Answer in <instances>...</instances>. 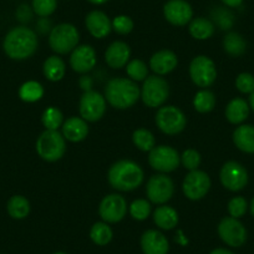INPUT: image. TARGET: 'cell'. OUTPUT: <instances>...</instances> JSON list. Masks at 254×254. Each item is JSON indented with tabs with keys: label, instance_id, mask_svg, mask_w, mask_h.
<instances>
[{
	"label": "cell",
	"instance_id": "obj_1",
	"mask_svg": "<svg viewBox=\"0 0 254 254\" xmlns=\"http://www.w3.org/2000/svg\"><path fill=\"white\" fill-rule=\"evenodd\" d=\"M38 35L25 25L10 29L3 41V49L6 56L13 60H26L38 50Z\"/></svg>",
	"mask_w": 254,
	"mask_h": 254
},
{
	"label": "cell",
	"instance_id": "obj_2",
	"mask_svg": "<svg viewBox=\"0 0 254 254\" xmlns=\"http://www.w3.org/2000/svg\"><path fill=\"white\" fill-rule=\"evenodd\" d=\"M145 173L140 165L131 160H120L110 167L107 180L112 188L121 192H130L140 187Z\"/></svg>",
	"mask_w": 254,
	"mask_h": 254
},
{
	"label": "cell",
	"instance_id": "obj_3",
	"mask_svg": "<svg viewBox=\"0 0 254 254\" xmlns=\"http://www.w3.org/2000/svg\"><path fill=\"white\" fill-rule=\"evenodd\" d=\"M140 97V87L135 81L126 77H114L105 87V99L115 109H130Z\"/></svg>",
	"mask_w": 254,
	"mask_h": 254
},
{
	"label": "cell",
	"instance_id": "obj_4",
	"mask_svg": "<svg viewBox=\"0 0 254 254\" xmlns=\"http://www.w3.org/2000/svg\"><path fill=\"white\" fill-rule=\"evenodd\" d=\"M36 152L48 162H55L66 152V140L58 130H45L36 141Z\"/></svg>",
	"mask_w": 254,
	"mask_h": 254
},
{
	"label": "cell",
	"instance_id": "obj_5",
	"mask_svg": "<svg viewBox=\"0 0 254 254\" xmlns=\"http://www.w3.org/2000/svg\"><path fill=\"white\" fill-rule=\"evenodd\" d=\"M80 40L76 26L69 23H61L54 26L49 34V45L56 54L65 55L74 50Z\"/></svg>",
	"mask_w": 254,
	"mask_h": 254
},
{
	"label": "cell",
	"instance_id": "obj_6",
	"mask_svg": "<svg viewBox=\"0 0 254 254\" xmlns=\"http://www.w3.org/2000/svg\"><path fill=\"white\" fill-rule=\"evenodd\" d=\"M170 86L160 75L148 76L141 87V99L147 107H161L168 99Z\"/></svg>",
	"mask_w": 254,
	"mask_h": 254
},
{
	"label": "cell",
	"instance_id": "obj_7",
	"mask_svg": "<svg viewBox=\"0 0 254 254\" xmlns=\"http://www.w3.org/2000/svg\"><path fill=\"white\" fill-rule=\"evenodd\" d=\"M187 119L181 109L176 106H162L156 114V125L166 135H177L185 130Z\"/></svg>",
	"mask_w": 254,
	"mask_h": 254
},
{
	"label": "cell",
	"instance_id": "obj_8",
	"mask_svg": "<svg viewBox=\"0 0 254 254\" xmlns=\"http://www.w3.org/2000/svg\"><path fill=\"white\" fill-rule=\"evenodd\" d=\"M190 76L198 87H209L217 79L216 64L208 56H196L190 64Z\"/></svg>",
	"mask_w": 254,
	"mask_h": 254
},
{
	"label": "cell",
	"instance_id": "obj_9",
	"mask_svg": "<svg viewBox=\"0 0 254 254\" xmlns=\"http://www.w3.org/2000/svg\"><path fill=\"white\" fill-rule=\"evenodd\" d=\"M148 163L153 170L161 173H170L177 170L181 163V156L171 146H155L148 155Z\"/></svg>",
	"mask_w": 254,
	"mask_h": 254
},
{
	"label": "cell",
	"instance_id": "obj_10",
	"mask_svg": "<svg viewBox=\"0 0 254 254\" xmlns=\"http://www.w3.org/2000/svg\"><path fill=\"white\" fill-rule=\"evenodd\" d=\"M80 116L89 122H96L104 117L106 112V99L100 92L89 90L85 91L79 104Z\"/></svg>",
	"mask_w": 254,
	"mask_h": 254
},
{
	"label": "cell",
	"instance_id": "obj_11",
	"mask_svg": "<svg viewBox=\"0 0 254 254\" xmlns=\"http://www.w3.org/2000/svg\"><path fill=\"white\" fill-rule=\"evenodd\" d=\"M175 193V183L165 173L155 175L148 180L146 186V194L152 203L165 204Z\"/></svg>",
	"mask_w": 254,
	"mask_h": 254
},
{
	"label": "cell",
	"instance_id": "obj_12",
	"mask_svg": "<svg viewBox=\"0 0 254 254\" xmlns=\"http://www.w3.org/2000/svg\"><path fill=\"white\" fill-rule=\"evenodd\" d=\"M211 178L201 170L190 171L183 180L182 190L185 196L190 201H199L211 190Z\"/></svg>",
	"mask_w": 254,
	"mask_h": 254
},
{
	"label": "cell",
	"instance_id": "obj_13",
	"mask_svg": "<svg viewBox=\"0 0 254 254\" xmlns=\"http://www.w3.org/2000/svg\"><path fill=\"white\" fill-rule=\"evenodd\" d=\"M217 231H218L219 238L227 246L233 247V248L242 247L247 241V229L238 218H233L231 216L224 217L219 222Z\"/></svg>",
	"mask_w": 254,
	"mask_h": 254
},
{
	"label": "cell",
	"instance_id": "obj_14",
	"mask_svg": "<svg viewBox=\"0 0 254 254\" xmlns=\"http://www.w3.org/2000/svg\"><path fill=\"white\" fill-rule=\"evenodd\" d=\"M219 180L224 188L232 192H238L248 183V172L239 162L228 161L221 168Z\"/></svg>",
	"mask_w": 254,
	"mask_h": 254
},
{
	"label": "cell",
	"instance_id": "obj_15",
	"mask_svg": "<svg viewBox=\"0 0 254 254\" xmlns=\"http://www.w3.org/2000/svg\"><path fill=\"white\" fill-rule=\"evenodd\" d=\"M127 213V202L121 194L112 193L104 197L99 207V214L106 223H117Z\"/></svg>",
	"mask_w": 254,
	"mask_h": 254
},
{
	"label": "cell",
	"instance_id": "obj_16",
	"mask_svg": "<svg viewBox=\"0 0 254 254\" xmlns=\"http://www.w3.org/2000/svg\"><path fill=\"white\" fill-rule=\"evenodd\" d=\"M163 16L175 26H185L193 19V9L186 0H168L163 5Z\"/></svg>",
	"mask_w": 254,
	"mask_h": 254
},
{
	"label": "cell",
	"instance_id": "obj_17",
	"mask_svg": "<svg viewBox=\"0 0 254 254\" xmlns=\"http://www.w3.org/2000/svg\"><path fill=\"white\" fill-rule=\"evenodd\" d=\"M96 51L91 45H77L70 55V66L75 72L85 74L96 66Z\"/></svg>",
	"mask_w": 254,
	"mask_h": 254
},
{
	"label": "cell",
	"instance_id": "obj_18",
	"mask_svg": "<svg viewBox=\"0 0 254 254\" xmlns=\"http://www.w3.org/2000/svg\"><path fill=\"white\" fill-rule=\"evenodd\" d=\"M141 248L143 254H167L170 243L163 233L156 229H148L141 237Z\"/></svg>",
	"mask_w": 254,
	"mask_h": 254
},
{
	"label": "cell",
	"instance_id": "obj_19",
	"mask_svg": "<svg viewBox=\"0 0 254 254\" xmlns=\"http://www.w3.org/2000/svg\"><path fill=\"white\" fill-rule=\"evenodd\" d=\"M85 25L89 33L96 39H104L111 33L112 21L101 10H92L85 18Z\"/></svg>",
	"mask_w": 254,
	"mask_h": 254
},
{
	"label": "cell",
	"instance_id": "obj_20",
	"mask_svg": "<svg viewBox=\"0 0 254 254\" xmlns=\"http://www.w3.org/2000/svg\"><path fill=\"white\" fill-rule=\"evenodd\" d=\"M178 59L173 51L163 49V50L157 51L153 54L150 59V67L156 75H163L170 74L171 71L177 67Z\"/></svg>",
	"mask_w": 254,
	"mask_h": 254
},
{
	"label": "cell",
	"instance_id": "obj_21",
	"mask_svg": "<svg viewBox=\"0 0 254 254\" xmlns=\"http://www.w3.org/2000/svg\"><path fill=\"white\" fill-rule=\"evenodd\" d=\"M131 49L124 41H114L105 53V61L111 69H121L128 64Z\"/></svg>",
	"mask_w": 254,
	"mask_h": 254
},
{
	"label": "cell",
	"instance_id": "obj_22",
	"mask_svg": "<svg viewBox=\"0 0 254 254\" xmlns=\"http://www.w3.org/2000/svg\"><path fill=\"white\" fill-rule=\"evenodd\" d=\"M63 136L70 142H80L89 135V126L82 117L72 116L63 124Z\"/></svg>",
	"mask_w": 254,
	"mask_h": 254
},
{
	"label": "cell",
	"instance_id": "obj_23",
	"mask_svg": "<svg viewBox=\"0 0 254 254\" xmlns=\"http://www.w3.org/2000/svg\"><path fill=\"white\" fill-rule=\"evenodd\" d=\"M233 142L237 148L246 153H254V126L241 125L233 132Z\"/></svg>",
	"mask_w": 254,
	"mask_h": 254
},
{
	"label": "cell",
	"instance_id": "obj_24",
	"mask_svg": "<svg viewBox=\"0 0 254 254\" xmlns=\"http://www.w3.org/2000/svg\"><path fill=\"white\" fill-rule=\"evenodd\" d=\"M153 222L158 228L163 231H171L178 224V213L175 208L161 204L153 212Z\"/></svg>",
	"mask_w": 254,
	"mask_h": 254
},
{
	"label": "cell",
	"instance_id": "obj_25",
	"mask_svg": "<svg viewBox=\"0 0 254 254\" xmlns=\"http://www.w3.org/2000/svg\"><path fill=\"white\" fill-rule=\"evenodd\" d=\"M249 104H247L246 100L241 97L231 100L226 107V117L231 124L239 125L246 121L249 116Z\"/></svg>",
	"mask_w": 254,
	"mask_h": 254
},
{
	"label": "cell",
	"instance_id": "obj_26",
	"mask_svg": "<svg viewBox=\"0 0 254 254\" xmlns=\"http://www.w3.org/2000/svg\"><path fill=\"white\" fill-rule=\"evenodd\" d=\"M188 30H190L192 38H194L196 40H207L213 36L216 26L209 19L199 16V18H194L190 20Z\"/></svg>",
	"mask_w": 254,
	"mask_h": 254
},
{
	"label": "cell",
	"instance_id": "obj_27",
	"mask_svg": "<svg viewBox=\"0 0 254 254\" xmlns=\"http://www.w3.org/2000/svg\"><path fill=\"white\" fill-rule=\"evenodd\" d=\"M44 75L49 81H60L66 72V65L59 56H50L45 60L43 66Z\"/></svg>",
	"mask_w": 254,
	"mask_h": 254
},
{
	"label": "cell",
	"instance_id": "obj_28",
	"mask_svg": "<svg viewBox=\"0 0 254 254\" xmlns=\"http://www.w3.org/2000/svg\"><path fill=\"white\" fill-rule=\"evenodd\" d=\"M8 214L14 219H24L30 213V202L21 194H15L10 197L6 203Z\"/></svg>",
	"mask_w": 254,
	"mask_h": 254
},
{
	"label": "cell",
	"instance_id": "obj_29",
	"mask_svg": "<svg viewBox=\"0 0 254 254\" xmlns=\"http://www.w3.org/2000/svg\"><path fill=\"white\" fill-rule=\"evenodd\" d=\"M223 48L228 55L237 58V56L243 55L244 51L247 50V43L241 34L231 31L224 36Z\"/></svg>",
	"mask_w": 254,
	"mask_h": 254
},
{
	"label": "cell",
	"instance_id": "obj_30",
	"mask_svg": "<svg viewBox=\"0 0 254 254\" xmlns=\"http://www.w3.org/2000/svg\"><path fill=\"white\" fill-rule=\"evenodd\" d=\"M19 97L24 102L33 104L39 101L44 96V87L38 81H26L19 89Z\"/></svg>",
	"mask_w": 254,
	"mask_h": 254
},
{
	"label": "cell",
	"instance_id": "obj_31",
	"mask_svg": "<svg viewBox=\"0 0 254 254\" xmlns=\"http://www.w3.org/2000/svg\"><path fill=\"white\" fill-rule=\"evenodd\" d=\"M114 233L111 227L106 222H97L90 229V238L97 246H106L111 242Z\"/></svg>",
	"mask_w": 254,
	"mask_h": 254
},
{
	"label": "cell",
	"instance_id": "obj_32",
	"mask_svg": "<svg viewBox=\"0 0 254 254\" xmlns=\"http://www.w3.org/2000/svg\"><path fill=\"white\" fill-rule=\"evenodd\" d=\"M193 106L196 111L201 112V114H208L216 106V96L209 90H201L194 95Z\"/></svg>",
	"mask_w": 254,
	"mask_h": 254
},
{
	"label": "cell",
	"instance_id": "obj_33",
	"mask_svg": "<svg viewBox=\"0 0 254 254\" xmlns=\"http://www.w3.org/2000/svg\"><path fill=\"white\" fill-rule=\"evenodd\" d=\"M132 141L138 150L143 151V152H150L156 146L155 136H153V133L151 131L146 130V128H138V130H136L132 135Z\"/></svg>",
	"mask_w": 254,
	"mask_h": 254
},
{
	"label": "cell",
	"instance_id": "obj_34",
	"mask_svg": "<svg viewBox=\"0 0 254 254\" xmlns=\"http://www.w3.org/2000/svg\"><path fill=\"white\" fill-rule=\"evenodd\" d=\"M41 122L46 130H58L59 127L63 126L64 116L63 112L55 106H50L43 112Z\"/></svg>",
	"mask_w": 254,
	"mask_h": 254
},
{
	"label": "cell",
	"instance_id": "obj_35",
	"mask_svg": "<svg viewBox=\"0 0 254 254\" xmlns=\"http://www.w3.org/2000/svg\"><path fill=\"white\" fill-rule=\"evenodd\" d=\"M126 72L132 81H145L148 77V69L147 65L143 63L142 60H135L128 61L126 65Z\"/></svg>",
	"mask_w": 254,
	"mask_h": 254
},
{
	"label": "cell",
	"instance_id": "obj_36",
	"mask_svg": "<svg viewBox=\"0 0 254 254\" xmlns=\"http://www.w3.org/2000/svg\"><path fill=\"white\" fill-rule=\"evenodd\" d=\"M131 217L136 221H145L151 214V203L147 199H136L128 207Z\"/></svg>",
	"mask_w": 254,
	"mask_h": 254
},
{
	"label": "cell",
	"instance_id": "obj_37",
	"mask_svg": "<svg viewBox=\"0 0 254 254\" xmlns=\"http://www.w3.org/2000/svg\"><path fill=\"white\" fill-rule=\"evenodd\" d=\"M33 11L40 18H48L58 8V0H33Z\"/></svg>",
	"mask_w": 254,
	"mask_h": 254
},
{
	"label": "cell",
	"instance_id": "obj_38",
	"mask_svg": "<svg viewBox=\"0 0 254 254\" xmlns=\"http://www.w3.org/2000/svg\"><path fill=\"white\" fill-rule=\"evenodd\" d=\"M181 163L188 171L198 170L199 165H201V155H199L198 151L193 150V148H188L181 156Z\"/></svg>",
	"mask_w": 254,
	"mask_h": 254
},
{
	"label": "cell",
	"instance_id": "obj_39",
	"mask_svg": "<svg viewBox=\"0 0 254 254\" xmlns=\"http://www.w3.org/2000/svg\"><path fill=\"white\" fill-rule=\"evenodd\" d=\"M248 209V202L244 197H233L228 202V213L233 218H241L247 213Z\"/></svg>",
	"mask_w": 254,
	"mask_h": 254
},
{
	"label": "cell",
	"instance_id": "obj_40",
	"mask_svg": "<svg viewBox=\"0 0 254 254\" xmlns=\"http://www.w3.org/2000/svg\"><path fill=\"white\" fill-rule=\"evenodd\" d=\"M112 30L120 35H127L133 30V21L130 16L117 15L112 20Z\"/></svg>",
	"mask_w": 254,
	"mask_h": 254
},
{
	"label": "cell",
	"instance_id": "obj_41",
	"mask_svg": "<svg viewBox=\"0 0 254 254\" xmlns=\"http://www.w3.org/2000/svg\"><path fill=\"white\" fill-rule=\"evenodd\" d=\"M236 87L242 94H249L254 91V76L248 72H242L236 79Z\"/></svg>",
	"mask_w": 254,
	"mask_h": 254
},
{
	"label": "cell",
	"instance_id": "obj_42",
	"mask_svg": "<svg viewBox=\"0 0 254 254\" xmlns=\"http://www.w3.org/2000/svg\"><path fill=\"white\" fill-rule=\"evenodd\" d=\"M214 19H216L217 24L221 26V29H224V30L233 25V15L224 9H218L217 14L214 15Z\"/></svg>",
	"mask_w": 254,
	"mask_h": 254
},
{
	"label": "cell",
	"instance_id": "obj_43",
	"mask_svg": "<svg viewBox=\"0 0 254 254\" xmlns=\"http://www.w3.org/2000/svg\"><path fill=\"white\" fill-rule=\"evenodd\" d=\"M16 18H18V20L23 21V23L30 20V19H31L30 8H29L28 5H20V6H19L18 10H16Z\"/></svg>",
	"mask_w": 254,
	"mask_h": 254
},
{
	"label": "cell",
	"instance_id": "obj_44",
	"mask_svg": "<svg viewBox=\"0 0 254 254\" xmlns=\"http://www.w3.org/2000/svg\"><path fill=\"white\" fill-rule=\"evenodd\" d=\"M221 1L228 8H238L243 3V0H221Z\"/></svg>",
	"mask_w": 254,
	"mask_h": 254
},
{
	"label": "cell",
	"instance_id": "obj_45",
	"mask_svg": "<svg viewBox=\"0 0 254 254\" xmlns=\"http://www.w3.org/2000/svg\"><path fill=\"white\" fill-rule=\"evenodd\" d=\"M209 254H234V253L233 252L228 251V249H226V248H216V249H213V251H212Z\"/></svg>",
	"mask_w": 254,
	"mask_h": 254
},
{
	"label": "cell",
	"instance_id": "obj_46",
	"mask_svg": "<svg viewBox=\"0 0 254 254\" xmlns=\"http://www.w3.org/2000/svg\"><path fill=\"white\" fill-rule=\"evenodd\" d=\"M87 1L91 4H94V5H102V4L107 3L109 0H87Z\"/></svg>",
	"mask_w": 254,
	"mask_h": 254
},
{
	"label": "cell",
	"instance_id": "obj_47",
	"mask_svg": "<svg viewBox=\"0 0 254 254\" xmlns=\"http://www.w3.org/2000/svg\"><path fill=\"white\" fill-rule=\"evenodd\" d=\"M249 107L254 111V91L252 92L251 96H249Z\"/></svg>",
	"mask_w": 254,
	"mask_h": 254
},
{
	"label": "cell",
	"instance_id": "obj_48",
	"mask_svg": "<svg viewBox=\"0 0 254 254\" xmlns=\"http://www.w3.org/2000/svg\"><path fill=\"white\" fill-rule=\"evenodd\" d=\"M249 209H251V213H252V216L254 217V197H253V199H252V202H251V206H249Z\"/></svg>",
	"mask_w": 254,
	"mask_h": 254
},
{
	"label": "cell",
	"instance_id": "obj_49",
	"mask_svg": "<svg viewBox=\"0 0 254 254\" xmlns=\"http://www.w3.org/2000/svg\"><path fill=\"white\" fill-rule=\"evenodd\" d=\"M54 254H66V253H64V252H58V253H54Z\"/></svg>",
	"mask_w": 254,
	"mask_h": 254
}]
</instances>
